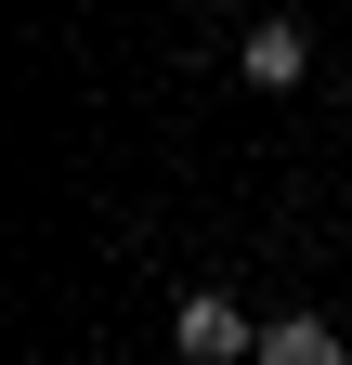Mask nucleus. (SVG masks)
<instances>
[{
  "label": "nucleus",
  "mask_w": 352,
  "mask_h": 365,
  "mask_svg": "<svg viewBox=\"0 0 352 365\" xmlns=\"http://www.w3.org/2000/svg\"><path fill=\"white\" fill-rule=\"evenodd\" d=\"M170 339H183V365H261V327H248V313H235L222 287H183Z\"/></svg>",
  "instance_id": "1"
},
{
  "label": "nucleus",
  "mask_w": 352,
  "mask_h": 365,
  "mask_svg": "<svg viewBox=\"0 0 352 365\" xmlns=\"http://www.w3.org/2000/svg\"><path fill=\"white\" fill-rule=\"evenodd\" d=\"M235 78H248V91H300V78H314V39H300L287 14H261V26L235 39Z\"/></svg>",
  "instance_id": "2"
},
{
  "label": "nucleus",
  "mask_w": 352,
  "mask_h": 365,
  "mask_svg": "<svg viewBox=\"0 0 352 365\" xmlns=\"http://www.w3.org/2000/svg\"><path fill=\"white\" fill-rule=\"evenodd\" d=\"M261 365H339V327L326 313H274L261 327Z\"/></svg>",
  "instance_id": "3"
}]
</instances>
